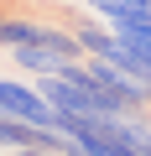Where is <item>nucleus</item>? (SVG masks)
I'll return each instance as SVG.
<instances>
[{"label":"nucleus","mask_w":151,"mask_h":156,"mask_svg":"<svg viewBox=\"0 0 151 156\" xmlns=\"http://www.w3.org/2000/svg\"><path fill=\"white\" fill-rule=\"evenodd\" d=\"M120 37H135V42H146L151 47V16H120V21H110Z\"/></svg>","instance_id":"f03ea898"},{"label":"nucleus","mask_w":151,"mask_h":156,"mask_svg":"<svg viewBox=\"0 0 151 156\" xmlns=\"http://www.w3.org/2000/svg\"><path fill=\"white\" fill-rule=\"evenodd\" d=\"M0 115H16V120L42 125V130H63V115L42 99V89L21 83V78H5V73H0Z\"/></svg>","instance_id":"f257e3e1"},{"label":"nucleus","mask_w":151,"mask_h":156,"mask_svg":"<svg viewBox=\"0 0 151 156\" xmlns=\"http://www.w3.org/2000/svg\"><path fill=\"white\" fill-rule=\"evenodd\" d=\"M63 156H84V151H78V146H73V140H68V146H63Z\"/></svg>","instance_id":"7ed1b4c3"}]
</instances>
